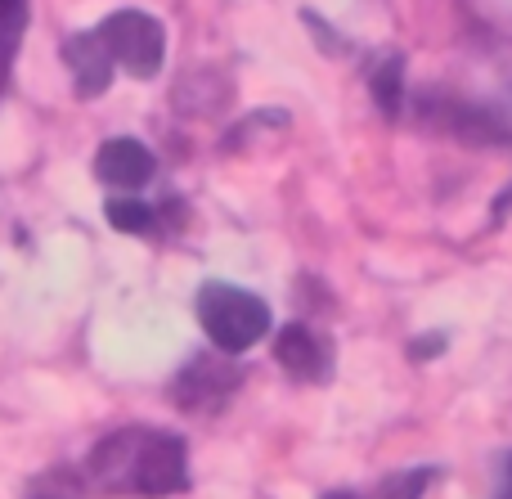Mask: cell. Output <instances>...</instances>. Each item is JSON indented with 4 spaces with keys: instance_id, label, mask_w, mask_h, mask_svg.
Segmentation results:
<instances>
[{
    "instance_id": "cell-3",
    "label": "cell",
    "mask_w": 512,
    "mask_h": 499,
    "mask_svg": "<svg viewBox=\"0 0 512 499\" xmlns=\"http://www.w3.org/2000/svg\"><path fill=\"white\" fill-rule=\"evenodd\" d=\"M99 41L108 45L113 63L135 81H149L162 72V59H167V32L153 14L144 9H113L104 23L95 27Z\"/></svg>"
},
{
    "instance_id": "cell-2",
    "label": "cell",
    "mask_w": 512,
    "mask_h": 499,
    "mask_svg": "<svg viewBox=\"0 0 512 499\" xmlns=\"http://www.w3.org/2000/svg\"><path fill=\"white\" fill-rule=\"evenodd\" d=\"M198 324H203L216 351L239 356V351L256 347L270 333V306L248 288L212 279V284L198 288Z\"/></svg>"
},
{
    "instance_id": "cell-1",
    "label": "cell",
    "mask_w": 512,
    "mask_h": 499,
    "mask_svg": "<svg viewBox=\"0 0 512 499\" xmlns=\"http://www.w3.org/2000/svg\"><path fill=\"white\" fill-rule=\"evenodd\" d=\"M77 482L90 495L167 499L189 491V450L176 432L131 423V428H117L90 446Z\"/></svg>"
},
{
    "instance_id": "cell-7",
    "label": "cell",
    "mask_w": 512,
    "mask_h": 499,
    "mask_svg": "<svg viewBox=\"0 0 512 499\" xmlns=\"http://www.w3.org/2000/svg\"><path fill=\"white\" fill-rule=\"evenodd\" d=\"M63 63H68L72 90H77L81 99H99L108 86H113V68H117V63H113V54H108V45L99 41L95 27L63 41Z\"/></svg>"
},
{
    "instance_id": "cell-14",
    "label": "cell",
    "mask_w": 512,
    "mask_h": 499,
    "mask_svg": "<svg viewBox=\"0 0 512 499\" xmlns=\"http://www.w3.org/2000/svg\"><path fill=\"white\" fill-rule=\"evenodd\" d=\"M504 212H512V189H504V194L495 198V221H499V216H504Z\"/></svg>"
},
{
    "instance_id": "cell-11",
    "label": "cell",
    "mask_w": 512,
    "mask_h": 499,
    "mask_svg": "<svg viewBox=\"0 0 512 499\" xmlns=\"http://www.w3.org/2000/svg\"><path fill=\"white\" fill-rule=\"evenodd\" d=\"M23 23V0H0V36H14Z\"/></svg>"
},
{
    "instance_id": "cell-13",
    "label": "cell",
    "mask_w": 512,
    "mask_h": 499,
    "mask_svg": "<svg viewBox=\"0 0 512 499\" xmlns=\"http://www.w3.org/2000/svg\"><path fill=\"white\" fill-rule=\"evenodd\" d=\"M32 499H68V495L54 491V482H36V486H32Z\"/></svg>"
},
{
    "instance_id": "cell-9",
    "label": "cell",
    "mask_w": 512,
    "mask_h": 499,
    "mask_svg": "<svg viewBox=\"0 0 512 499\" xmlns=\"http://www.w3.org/2000/svg\"><path fill=\"white\" fill-rule=\"evenodd\" d=\"M369 86H373V99L387 117H400V99H405V59L400 54H382L369 72Z\"/></svg>"
},
{
    "instance_id": "cell-12",
    "label": "cell",
    "mask_w": 512,
    "mask_h": 499,
    "mask_svg": "<svg viewBox=\"0 0 512 499\" xmlns=\"http://www.w3.org/2000/svg\"><path fill=\"white\" fill-rule=\"evenodd\" d=\"M495 499H512V455L504 459V477H499V495Z\"/></svg>"
},
{
    "instance_id": "cell-5",
    "label": "cell",
    "mask_w": 512,
    "mask_h": 499,
    "mask_svg": "<svg viewBox=\"0 0 512 499\" xmlns=\"http://www.w3.org/2000/svg\"><path fill=\"white\" fill-rule=\"evenodd\" d=\"M153 171H158V162H153V153L144 149L140 140H131V135H117V140H104L95 153V176L99 185L117 189V194H135V189H144L153 180Z\"/></svg>"
},
{
    "instance_id": "cell-8",
    "label": "cell",
    "mask_w": 512,
    "mask_h": 499,
    "mask_svg": "<svg viewBox=\"0 0 512 499\" xmlns=\"http://www.w3.org/2000/svg\"><path fill=\"white\" fill-rule=\"evenodd\" d=\"M104 216H108V225H113V230H122V234H140V239H149V234L167 230V221L176 216V203H167V207H149L144 198H135V194H113V198L104 203Z\"/></svg>"
},
{
    "instance_id": "cell-4",
    "label": "cell",
    "mask_w": 512,
    "mask_h": 499,
    "mask_svg": "<svg viewBox=\"0 0 512 499\" xmlns=\"http://www.w3.org/2000/svg\"><path fill=\"white\" fill-rule=\"evenodd\" d=\"M221 356H225V351H221ZM221 356H198V360H189V365L180 369L171 396H176L185 410H212V405H221L225 396L239 387L243 369L239 365H225Z\"/></svg>"
},
{
    "instance_id": "cell-6",
    "label": "cell",
    "mask_w": 512,
    "mask_h": 499,
    "mask_svg": "<svg viewBox=\"0 0 512 499\" xmlns=\"http://www.w3.org/2000/svg\"><path fill=\"white\" fill-rule=\"evenodd\" d=\"M274 360L292 378H306V383H324L333 374V347L310 324H283L279 338H274Z\"/></svg>"
},
{
    "instance_id": "cell-10",
    "label": "cell",
    "mask_w": 512,
    "mask_h": 499,
    "mask_svg": "<svg viewBox=\"0 0 512 499\" xmlns=\"http://www.w3.org/2000/svg\"><path fill=\"white\" fill-rule=\"evenodd\" d=\"M432 477H436V468H409V473H396V477H387L382 486H373L369 495H360V491H333V495H324V499H423V491L432 486Z\"/></svg>"
}]
</instances>
